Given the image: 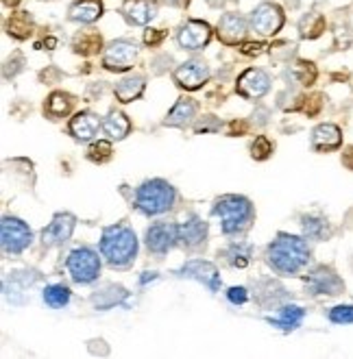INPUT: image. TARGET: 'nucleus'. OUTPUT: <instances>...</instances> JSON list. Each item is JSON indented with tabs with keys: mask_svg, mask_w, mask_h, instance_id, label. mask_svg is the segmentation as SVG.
Listing matches in <instances>:
<instances>
[{
	"mask_svg": "<svg viewBox=\"0 0 353 359\" xmlns=\"http://www.w3.org/2000/svg\"><path fill=\"white\" fill-rule=\"evenodd\" d=\"M266 259L279 274H297L309 262V246L303 238L279 233L277 240L266 248Z\"/></svg>",
	"mask_w": 353,
	"mask_h": 359,
	"instance_id": "f257e3e1",
	"label": "nucleus"
},
{
	"mask_svg": "<svg viewBox=\"0 0 353 359\" xmlns=\"http://www.w3.org/2000/svg\"><path fill=\"white\" fill-rule=\"evenodd\" d=\"M100 255L107 259L109 266H129L138 255V238L133 229L127 224L107 226L100 238Z\"/></svg>",
	"mask_w": 353,
	"mask_h": 359,
	"instance_id": "f03ea898",
	"label": "nucleus"
},
{
	"mask_svg": "<svg viewBox=\"0 0 353 359\" xmlns=\"http://www.w3.org/2000/svg\"><path fill=\"white\" fill-rule=\"evenodd\" d=\"M214 216L220 218V226H222L225 236H240L253 224L255 211H253V205L248 198L227 194V196H220L216 201Z\"/></svg>",
	"mask_w": 353,
	"mask_h": 359,
	"instance_id": "7ed1b4c3",
	"label": "nucleus"
},
{
	"mask_svg": "<svg viewBox=\"0 0 353 359\" xmlns=\"http://www.w3.org/2000/svg\"><path fill=\"white\" fill-rule=\"evenodd\" d=\"M177 201L175 187L164 179L144 181L135 192V207L144 216H159L164 211L173 209Z\"/></svg>",
	"mask_w": 353,
	"mask_h": 359,
	"instance_id": "20e7f679",
	"label": "nucleus"
},
{
	"mask_svg": "<svg viewBox=\"0 0 353 359\" xmlns=\"http://www.w3.org/2000/svg\"><path fill=\"white\" fill-rule=\"evenodd\" d=\"M66 268L76 283H92L100 274V257L92 248L81 246V248L70 250V255L66 259Z\"/></svg>",
	"mask_w": 353,
	"mask_h": 359,
	"instance_id": "39448f33",
	"label": "nucleus"
},
{
	"mask_svg": "<svg viewBox=\"0 0 353 359\" xmlns=\"http://www.w3.org/2000/svg\"><path fill=\"white\" fill-rule=\"evenodd\" d=\"M138 61V46L131 39H116L105 48L102 55V66L109 72H124L133 68V63Z\"/></svg>",
	"mask_w": 353,
	"mask_h": 359,
	"instance_id": "423d86ee",
	"label": "nucleus"
},
{
	"mask_svg": "<svg viewBox=\"0 0 353 359\" xmlns=\"http://www.w3.org/2000/svg\"><path fill=\"white\" fill-rule=\"evenodd\" d=\"M0 238H3V250L7 255H18L31 244V229L18 218L5 216L0 224Z\"/></svg>",
	"mask_w": 353,
	"mask_h": 359,
	"instance_id": "0eeeda50",
	"label": "nucleus"
},
{
	"mask_svg": "<svg viewBox=\"0 0 353 359\" xmlns=\"http://www.w3.org/2000/svg\"><path fill=\"white\" fill-rule=\"evenodd\" d=\"M305 285L309 294H327V297H338L345 292V281L338 277V272L329 266H317L305 277Z\"/></svg>",
	"mask_w": 353,
	"mask_h": 359,
	"instance_id": "6e6552de",
	"label": "nucleus"
},
{
	"mask_svg": "<svg viewBox=\"0 0 353 359\" xmlns=\"http://www.w3.org/2000/svg\"><path fill=\"white\" fill-rule=\"evenodd\" d=\"M207 79H210V68H207V63L203 59H190L175 70V83L181 90L188 92L203 88Z\"/></svg>",
	"mask_w": 353,
	"mask_h": 359,
	"instance_id": "1a4fd4ad",
	"label": "nucleus"
},
{
	"mask_svg": "<svg viewBox=\"0 0 353 359\" xmlns=\"http://www.w3.org/2000/svg\"><path fill=\"white\" fill-rule=\"evenodd\" d=\"M175 244H179V224L155 222L147 231V246L155 255H166Z\"/></svg>",
	"mask_w": 353,
	"mask_h": 359,
	"instance_id": "9d476101",
	"label": "nucleus"
},
{
	"mask_svg": "<svg viewBox=\"0 0 353 359\" xmlns=\"http://www.w3.org/2000/svg\"><path fill=\"white\" fill-rule=\"evenodd\" d=\"M236 90L242 98H248V100L262 98L268 90H271V76L260 68H248L238 76Z\"/></svg>",
	"mask_w": 353,
	"mask_h": 359,
	"instance_id": "9b49d317",
	"label": "nucleus"
},
{
	"mask_svg": "<svg viewBox=\"0 0 353 359\" xmlns=\"http://www.w3.org/2000/svg\"><path fill=\"white\" fill-rule=\"evenodd\" d=\"M212 39V29L207 22H201V20H188L177 35V41L183 50H201L203 46L210 44Z\"/></svg>",
	"mask_w": 353,
	"mask_h": 359,
	"instance_id": "f8f14e48",
	"label": "nucleus"
},
{
	"mask_svg": "<svg viewBox=\"0 0 353 359\" xmlns=\"http://www.w3.org/2000/svg\"><path fill=\"white\" fill-rule=\"evenodd\" d=\"M251 27L260 35H275L284 27V11L273 3L260 5L251 15Z\"/></svg>",
	"mask_w": 353,
	"mask_h": 359,
	"instance_id": "ddd939ff",
	"label": "nucleus"
},
{
	"mask_svg": "<svg viewBox=\"0 0 353 359\" xmlns=\"http://www.w3.org/2000/svg\"><path fill=\"white\" fill-rule=\"evenodd\" d=\"M74 216L72 214H57L53 222L41 231V242L44 246H61L64 242L70 240L74 231Z\"/></svg>",
	"mask_w": 353,
	"mask_h": 359,
	"instance_id": "4468645a",
	"label": "nucleus"
},
{
	"mask_svg": "<svg viewBox=\"0 0 353 359\" xmlns=\"http://www.w3.org/2000/svg\"><path fill=\"white\" fill-rule=\"evenodd\" d=\"M342 146V131L338 124H319L312 131V149L317 153H334Z\"/></svg>",
	"mask_w": 353,
	"mask_h": 359,
	"instance_id": "2eb2a0df",
	"label": "nucleus"
},
{
	"mask_svg": "<svg viewBox=\"0 0 353 359\" xmlns=\"http://www.w3.org/2000/svg\"><path fill=\"white\" fill-rule=\"evenodd\" d=\"M246 37V20L238 13H227L218 22V39L227 46H238Z\"/></svg>",
	"mask_w": 353,
	"mask_h": 359,
	"instance_id": "dca6fc26",
	"label": "nucleus"
},
{
	"mask_svg": "<svg viewBox=\"0 0 353 359\" xmlns=\"http://www.w3.org/2000/svg\"><path fill=\"white\" fill-rule=\"evenodd\" d=\"M181 277H188V279H197L201 283H205L212 292L218 290L220 285V277H218V270L214 264L210 262H203V259H192L181 268Z\"/></svg>",
	"mask_w": 353,
	"mask_h": 359,
	"instance_id": "f3484780",
	"label": "nucleus"
},
{
	"mask_svg": "<svg viewBox=\"0 0 353 359\" xmlns=\"http://www.w3.org/2000/svg\"><path fill=\"white\" fill-rule=\"evenodd\" d=\"M122 13L131 25H149L157 15V3L155 0H124Z\"/></svg>",
	"mask_w": 353,
	"mask_h": 359,
	"instance_id": "a211bd4d",
	"label": "nucleus"
},
{
	"mask_svg": "<svg viewBox=\"0 0 353 359\" xmlns=\"http://www.w3.org/2000/svg\"><path fill=\"white\" fill-rule=\"evenodd\" d=\"M205 240H207V224L201 218L192 216L188 222L179 224V244L183 248H190V250L201 248Z\"/></svg>",
	"mask_w": 353,
	"mask_h": 359,
	"instance_id": "6ab92c4d",
	"label": "nucleus"
},
{
	"mask_svg": "<svg viewBox=\"0 0 353 359\" xmlns=\"http://www.w3.org/2000/svg\"><path fill=\"white\" fill-rule=\"evenodd\" d=\"M70 133L76 137V140H92L100 129H102V122L98 116H94L92 111H79L74 114V118L70 120Z\"/></svg>",
	"mask_w": 353,
	"mask_h": 359,
	"instance_id": "aec40b11",
	"label": "nucleus"
},
{
	"mask_svg": "<svg viewBox=\"0 0 353 359\" xmlns=\"http://www.w3.org/2000/svg\"><path fill=\"white\" fill-rule=\"evenodd\" d=\"M70 20L81 25H92L102 15V3L100 0H74L70 5Z\"/></svg>",
	"mask_w": 353,
	"mask_h": 359,
	"instance_id": "412c9836",
	"label": "nucleus"
},
{
	"mask_svg": "<svg viewBox=\"0 0 353 359\" xmlns=\"http://www.w3.org/2000/svg\"><path fill=\"white\" fill-rule=\"evenodd\" d=\"M197 116V102L192 98H179L175 107L166 116V126H188Z\"/></svg>",
	"mask_w": 353,
	"mask_h": 359,
	"instance_id": "4be33fe9",
	"label": "nucleus"
},
{
	"mask_svg": "<svg viewBox=\"0 0 353 359\" xmlns=\"http://www.w3.org/2000/svg\"><path fill=\"white\" fill-rule=\"evenodd\" d=\"M144 86H147V83H144V76L131 74V76H124L122 81H118V86L114 88V94H116L118 102L127 104V102H133L142 96Z\"/></svg>",
	"mask_w": 353,
	"mask_h": 359,
	"instance_id": "5701e85b",
	"label": "nucleus"
},
{
	"mask_svg": "<svg viewBox=\"0 0 353 359\" xmlns=\"http://www.w3.org/2000/svg\"><path fill=\"white\" fill-rule=\"evenodd\" d=\"M72 48L76 55H83V57H90V55H96L100 48H102V37L98 31L94 29H86V31H79L72 39Z\"/></svg>",
	"mask_w": 353,
	"mask_h": 359,
	"instance_id": "b1692460",
	"label": "nucleus"
},
{
	"mask_svg": "<svg viewBox=\"0 0 353 359\" xmlns=\"http://www.w3.org/2000/svg\"><path fill=\"white\" fill-rule=\"evenodd\" d=\"M74 107V98L70 94H64V92H53L44 104V114L53 120H59V118H66Z\"/></svg>",
	"mask_w": 353,
	"mask_h": 359,
	"instance_id": "393cba45",
	"label": "nucleus"
},
{
	"mask_svg": "<svg viewBox=\"0 0 353 359\" xmlns=\"http://www.w3.org/2000/svg\"><path fill=\"white\" fill-rule=\"evenodd\" d=\"M102 131L112 140H124L131 133V122L122 111H109V116L102 120Z\"/></svg>",
	"mask_w": 353,
	"mask_h": 359,
	"instance_id": "a878e982",
	"label": "nucleus"
},
{
	"mask_svg": "<svg viewBox=\"0 0 353 359\" xmlns=\"http://www.w3.org/2000/svg\"><path fill=\"white\" fill-rule=\"evenodd\" d=\"M7 33L15 39H27L33 33V20L27 11H18L7 20Z\"/></svg>",
	"mask_w": 353,
	"mask_h": 359,
	"instance_id": "bb28decb",
	"label": "nucleus"
},
{
	"mask_svg": "<svg viewBox=\"0 0 353 359\" xmlns=\"http://www.w3.org/2000/svg\"><path fill=\"white\" fill-rule=\"evenodd\" d=\"M303 316H305V311H303L301 307H297V305H288V307L281 309L279 318H268V323H271L273 327L284 329V331H293V329H297V327L301 325Z\"/></svg>",
	"mask_w": 353,
	"mask_h": 359,
	"instance_id": "cd10ccee",
	"label": "nucleus"
},
{
	"mask_svg": "<svg viewBox=\"0 0 353 359\" xmlns=\"http://www.w3.org/2000/svg\"><path fill=\"white\" fill-rule=\"evenodd\" d=\"M44 303L53 309L66 307L70 303V287L64 283H55L44 290Z\"/></svg>",
	"mask_w": 353,
	"mask_h": 359,
	"instance_id": "c85d7f7f",
	"label": "nucleus"
},
{
	"mask_svg": "<svg viewBox=\"0 0 353 359\" xmlns=\"http://www.w3.org/2000/svg\"><path fill=\"white\" fill-rule=\"evenodd\" d=\"M301 35L307 37V39H314L319 37L323 31H325V18L321 13H307L303 20H301Z\"/></svg>",
	"mask_w": 353,
	"mask_h": 359,
	"instance_id": "c756f323",
	"label": "nucleus"
},
{
	"mask_svg": "<svg viewBox=\"0 0 353 359\" xmlns=\"http://www.w3.org/2000/svg\"><path fill=\"white\" fill-rule=\"evenodd\" d=\"M303 231H305V236L312 240H325L331 233L329 224L323 218H307V216L303 218Z\"/></svg>",
	"mask_w": 353,
	"mask_h": 359,
	"instance_id": "7c9ffc66",
	"label": "nucleus"
},
{
	"mask_svg": "<svg viewBox=\"0 0 353 359\" xmlns=\"http://www.w3.org/2000/svg\"><path fill=\"white\" fill-rule=\"evenodd\" d=\"M227 257H229L232 266L244 268L248 264V257H251V246L244 242H234L229 248H227Z\"/></svg>",
	"mask_w": 353,
	"mask_h": 359,
	"instance_id": "2f4dec72",
	"label": "nucleus"
},
{
	"mask_svg": "<svg viewBox=\"0 0 353 359\" xmlns=\"http://www.w3.org/2000/svg\"><path fill=\"white\" fill-rule=\"evenodd\" d=\"M114 155V149H112V144L105 142V140H98V142H92L88 146V157L94 161V163H105L109 161Z\"/></svg>",
	"mask_w": 353,
	"mask_h": 359,
	"instance_id": "473e14b6",
	"label": "nucleus"
},
{
	"mask_svg": "<svg viewBox=\"0 0 353 359\" xmlns=\"http://www.w3.org/2000/svg\"><path fill=\"white\" fill-rule=\"evenodd\" d=\"M273 151H275V144L268 140L266 135H258L255 137V142L251 144V157L255 159V161H264V159H268L273 155Z\"/></svg>",
	"mask_w": 353,
	"mask_h": 359,
	"instance_id": "72a5a7b5",
	"label": "nucleus"
},
{
	"mask_svg": "<svg viewBox=\"0 0 353 359\" xmlns=\"http://www.w3.org/2000/svg\"><path fill=\"white\" fill-rule=\"evenodd\" d=\"M295 79L301 83V86H305V88L314 86V81H317V68H314V63H309V61H297V66H295Z\"/></svg>",
	"mask_w": 353,
	"mask_h": 359,
	"instance_id": "f704fd0d",
	"label": "nucleus"
},
{
	"mask_svg": "<svg viewBox=\"0 0 353 359\" xmlns=\"http://www.w3.org/2000/svg\"><path fill=\"white\" fill-rule=\"evenodd\" d=\"M329 320L334 325H353V305H336L329 309Z\"/></svg>",
	"mask_w": 353,
	"mask_h": 359,
	"instance_id": "c9c22d12",
	"label": "nucleus"
},
{
	"mask_svg": "<svg viewBox=\"0 0 353 359\" xmlns=\"http://www.w3.org/2000/svg\"><path fill=\"white\" fill-rule=\"evenodd\" d=\"M323 109V96L321 94H314V96H305L303 98V109L307 116H317L319 111Z\"/></svg>",
	"mask_w": 353,
	"mask_h": 359,
	"instance_id": "e433bc0d",
	"label": "nucleus"
},
{
	"mask_svg": "<svg viewBox=\"0 0 353 359\" xmlns=\"http://www.w3.org/2000/svg\"><path fill=\"white\" fill-rule=\"evenodd\" d=\"M164 37H166L164 29H149L147 33H144V44H147V46H157Z\"/></svg>",
	"mask_w": 353,
	"mask_h": 359,
	"instance_id": "4c0bfd02",
	"label": "nucleus"
},
{
	"mask_svg": "<svg viewBox=\"0 0 353 359\" xmlns=\"http://www.w3.org/2000/svg\"><path fill=\"white\" fill-rule=\"evenodd\" d=\"M227 297H229V301H232L234 305H244L246 299H248V294H246L244 287H232L229 292H227Z\"/></svg>",
	"mask_w": 353,
	"mask_h": 359,
	"instance_id": "58836bf2",
	"label": "nucleus"
},
{
	"mask_svg": "<svg viewBox=\"0 0 353 359\" xmlns=\"http://www.w3.org/2000/svg\"><path fill=\"white\" fill-rule=\"evenodd\" d=\"M214 120V116H205L201 122H197V133H205V131H216V129H220V124L218 122H214V124H210Z\"/></svg>",
	"mask_w": 353,
	"mask_h": 359,
	"instance_id": "ea45409f",
	"label": "nucleus"
},
{
	"mask_svg": "<svg viewBox=\"0 0 353 359\" xmlns=\"http://www.w3.org/2000/svg\"><path fill=\"white\" fill-rule=\"evenodd\" d=\"M262 48H264L262 41H258V44H248V41H242V44H240V53L242 55H260Z\"/></svg>",
	"mask_w": 353,
	"mask_h": 359,
	"instance_id": "a19ab883",
	"label": "nucleus"
},
{
	"mask_svg": "<svg viewBox=\"0 0 353 359\" xmlns=\"http://www.w3.org/2000/svg\"><path fill=\"white\" fill-rule=\"evenodd\" d=\"M342 165H345V168H349V170L353 172V144H351V146H347L345 153H342Z\"/></svg>",
	"mask_w": 353,
	"mask_h": 359,
	"instance_id": "79ce46f5",
	"label": "nucleus"
},
{
	"mask_svg": "<svg viewBox=\"0 0 353 359\" xmlns=\"http://www.w3.org/2000/svg\"><path fill=\"white\" fill-rule=\"evenodd\" d=\"M246 131H248V124H246V122L234 120V122L229 124V133H232V135H236V133H246Z\"/></svg>",
	"mask_w": 353,
	"mask_h": 359,
	"instance_id": "37998d69",
	"label": "nucleus"
},
{
	"mask_svg": "<svg viewBox=\"0 0 353 359\" xmlns=\"http://www.w3.org/2000/svg\"><path fill=\"white\" fill-rule=\"evenodd\" d=\"M166 5H171V7H179V9H185L190 5V0H164Z\"/></svg>",
	"mask_w": 353,
	"mask_h": 359,
	"instance_id": "c03bdc74",
	"label": "nucleus"
},
{
	"mask_svg": "<svg viewBox=\"0 0 353 359\" xmlns=\"http://www.w3.org/2000/svg\"><path fill=\"white\" fill-rule=\"evenodd\" d=\"M3 3H5L7 7H15V5L20 3V0H3Z\"/></svg>",
	"mask_w": 353,
	"mask_h": 359,
	"instance_id": "a18cd8bd",
	"label": "nucleus"
}]
</instances>
